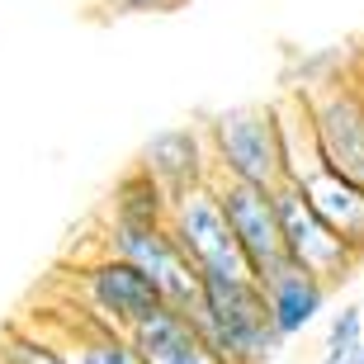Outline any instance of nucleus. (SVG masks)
Wrapping results in <instances>:
<instances>
[{"mask_svg": "<svg viewBox=\"0 0 364 364\" xmlns=\"http://www.w3.org/2000/svg\"><path fill=\"white\" fill-rule=\"evenodd\" d=\"M199 331L218 364H270L284 341L274 336L270 308L256 279L237 284H199V298L180 308Z\"/></svg>", "mask_w": 364, "mask_h": 364, "instance_id": "nucleus-1", "label": "nucleus"}, {"mask_svg": "<svg viewBox=\"0 0 364 364\" xmlns=\"http://www.w3.org/2000/svg\"><path fill=\"white\" fill-rule=\"evenodd\" d=\"M208 137V161L213 180H237V185L274 189L284 185V161H279V137H274L270 105H237L223 109L203 123Z\"/></svg>", "mask_w": 364, "mask_h": 364, "instance_id": "nucleus-2", "label": "nucleus"}, {"mask_svg": "<svg viewBox=\"0 0 364 364\" xmlns=\"http://www.w3.org/2000/svg\"><path fill=\"white\" fill-rule=\"evenodd\" d=\"M166 232L176 237V246L185 251V260L194 265L199 284H237L251 279V265H246L242 246L232 242L228 218L218 208L213 180L199 189H185L171 199V213H166Z\"/></svg>", "mask_w": 364, "mask_h": 364, "instance_id": "nucleus-3", "label": "nucleus"}, {"mask_svg": "<svg viewBox=\"0 0 364 364\" xmlns=\"http://www.w3.org/2000/svg\"><path fill=\"white\" fill-rule=\"evenodd\" d=\"M303 95H308L322 161L336 176L364 185V81L360 76H331V81L303 85Z\"/></svg>", "mask_w": 364, "mask_h": 364, "instance_id": "nucleus-4", "label": "nucleus"}, {"mask_svg": "<svg viewBox=\"0 0 364 364\" xmlns=\"http://www.w3.org/2000/svg\"><path fill=\"white\" fill-rule=\"evenodd\" d=\"M76 289H81V312H90L95 322H105L109 331H123V336L142 326L156 308H166L161 289L133 265L114 260L109 251H95L90 260L76 265Z\"/></svg>", "mask_w": 364, "mask_h": 364, "instance_id": "nucleus-5", "label": "nucleus"}, {"mask_svg": "<svg viewBox=\"0 0 364 364\" xmlns=\"http://www.w3.org/2000/svg\"><path fill=\"white\" fill-rule=\"evenodd\" d=\"M270 199H274V218H279L284 256H289L294 270L322 279L326 289L346 284L355 270H360V260L341 246V237L326 228L322 218L312 213V203L303 199V189H298V185H274Z\"/></svg>", "mask_w": 364, "mask_h": 364, "instance_id": "nucleus-6", "label": "nucleus"}, {"mask_svg": "<svg viewBox=\"0 0 364 364\" xmlns=\"http://www.w3.org/2000/svg\"><path fill=\"white\" fill-rule=\"evenodd\" d=\"M100 251H109L114 260L133 265L137 274H147L171 308H189L199 298V274L185 260V251L176 246V237L166 228H128V223H105Z\"/></svg>", "mask_w": 364, "mask_h": 364, "instance_id": "nucleus-7", "label": "nucleus"}, {"mask_svg": "<svg viewBox=\"0 0 364 364\" xmlns=\"http://www.w3.org/2000/svg\"><path fill=\"white\" fill-rule=\"evenodd\" d=\"M213 194H218V208H223V218H228L232 242L242 246L246 265H251V279H256V284H270L274 274L289 265L270 189L237 185V180H213Z\"/></svg>", "mask_w": 364, "mask_h": 364, "instance_id": "nucleus-8", "label": "nucleus"}, {"mask_svg": "<svg viewBox=\"0 0 364 364\" xmlns=\"http://www.w3.org/2000/svg\"><path fill=\"white\" fill-rule=\"evenodd\" d=\"M133 166H142V171L166 189V199L208 185V180H213V161H208L203 123H176V128L151 133L147 142H142V151H137Z\"/></svg>", "mask_w": 364, "mask_h": 364, "instance_id": "nucleus-9", "label": "nucleus"}, {"mask_svg": "<svg viewBox=\"0 0 364 364\" xmlns=\"http://www.w3.org/2000/svg\"><path fill=\"white\" fill-rule=\"evenodd\" d=\"M298 189L312 203V213L322 218L326 228L341 237V246L364 265V185H355V180L336 176L331 166H322V171H312Z\"/></svg>", "mask_w": 364, "mask_h": 364, "instance_id": "nucleus-10", "label": "nucleus"}, {"mask_svg": "<svg viewBox=\"0 0 364 364\" xmlns=\"http://www.w3.org/2000/svg\"><path fill=\"white\" fill-rule=\"evenodd\" d=\"M270 119L274 137H279V161H284V185H303L312 171H322V147L312 133V114H308V95L303 85H289L279 100H270Z\"/></svg>", "mask_w": 364, "mask_h": 364, "instance_id": "nucleus-11", "label": "nucleus"}, {"mask_svg": "<svg viewBox=\"0 0 364 364\" xmlns=\"http://www.w3.org/2000/svg\"><path fill=\"white\" fill-rule=\"evenodd\" d=\"M260 294H265V308H270L274 336L294 341V336H303V331L326 312L331 289H326L322 279H312V274L294 270V265H284L270 284H260Z\"/></svg>", "mask_w": 364, "mask_h": 364, "instance_id": "nucleus-12", "label": "nucleus"}, {"mask_svg": "<svg viewBox=\"0 0 364 364\" xmlns=\"http://www.w3.org/2000/svg\"><path fill=\"white\" fill-rule=\"evenodd\" d=\"M128 341H133L142 364H218L208 355V346L199 341V331L189 326V317L180 308H171V303L156 308L142 326H133Z\"/></svg>", "mask_w": 364, "mask_h": 364, "instance_id": "nucleus-13", "label": "nucleus"}, {"mask_svg": "<svg viewBox=\"0 0 364 364\" xmlns=\"http://www.w3.org/2000/svg\"><path fill=\"white\" fill-rule=\"evenodd\" d=\"M166 213H171L166 189L156 185L142 166H128V171L114 180V194H109V218H105V223H128V228H166Z\"/></svg>", "mask_w": 364, "mask_h": 364, "instance_id": "nucleus-14", "label": "nucleus"}, {"mask_svg": "<svg viewBox=\"0 0 364 364\" xmlns=\"http://www.w3.org/2000/svg\"><path fill=\"white\" fill-rule=\"evenodd\" d=\"M62 350H67L71 364H142L133 350V341L123 336V331H109L105 322H95L90 312H71L67 317V336L57 341Z\"/></svg>", "mask_w": 364, "mask_h": 364, "instance_id": "nucleus-15", "label": "nucleus"}, {"mask_svg": "<svg viewBox=\"0 0 364 364\" xmlns=\"http://www.w3.org/2000/svg\"><path fill=\"white\" fill-rule=\"evenodd\" d=\"M0 364H71V360L53 336L28 331V326H5L0 331Z\"/></svg>", "mask_w": 364, "mask_h": 364, "instance_id": "nucleus-16", "label": "nucleus"}, {"mask_svg": "<svg viewBox=\"0 0 364 364\" xmlns=\"http://www.w3.org/2000/svg\"><path fill=\"white\" fill-rule=\"evenodd\" d=\"M364 350V308H341L326 326V346H322V364H346Z\"/></svg>", "mask_w": 364, "mask_h": 364, "instance_id": "nucleus-17", "label": "nucleus"}, {"mask_svg": "<svg viewBox=\"0 0 364 364\" xmlns=\"http://www.w3.org/2000/svg\"><path fill=\"white\" fill-rule=\"evenodd\" d=\"M114 14H161V10H176L185 0H105Z\"/></svg>", "mask_w": 364, "mask_h": 364, "instance_id": "nucleus-18", "label": "nucleus"}, {"mask_svg": "<svg viewBox=\"0 0 364 364\" xmlns=\"http://www.w3.org/2000/svg\"><path fill=\"white\" fill-rule=\"evenodd\" d=\"M346 364H364V350H360V355H355V360H346Z\"/></svg>", "mask_w": 364, "mask_h": 364, "instance_id": "nucleus-19", "label": "nucleus"}]
</instances>
